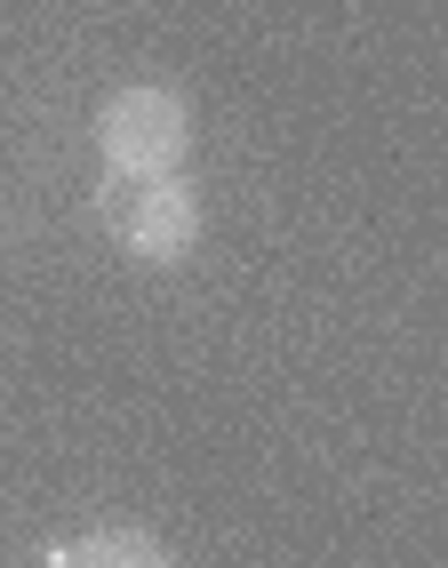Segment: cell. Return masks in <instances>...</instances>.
<instances>
[{
    "label": "cell",
    "instance_id": "cell-3",
    "mask_svg": "<svg viewBox=\"0 0 448 568\" xmlns=\"http://www.w3.org/2000/svg\"><path fill=\"white\" fill-rule=\"evenodd\" d=\"M49 560H57V568H176L153 528H121V520H112V528H89V537H72V545H57Z\"/></svg>",
    "mask_w": 448,
    "mask_h": 568
},
{
    "label": "cell",
    "instance_id": "cell-2",
    "mask_svg": "<svg viewBox=\"0 0 448 568\" xmlns=\"http://www.w3.org/2000/svg\"><path fill=\"white\" fill-rule=\"evenodd\" d=\"M184 144H193V104L169 81H129L96 104V153L112 176H153L176 169Z\"/></svg>",
    "mask_w": 448,
    "mask_h": 568
},
{
    "label": "cell",
    "instance_id": "cell-1",
    "mask_svg": "<svg viewBox=\"0 0 448 568\" xmlns=\"http://www.w3.org/2000/svg\"><path fill=\"white\" fill-rule=\"evenodd\" d=\"M96 216H104L112 248L129 264H184L201 248V193L176 169H153V176H112L104 169Z\"/></svg>",
    "mask_w": 448,
    "mask_h": 568
},
{
    "label": "cell",
    "instance_id": "cell-4",
    "mask_svg": "<svg viewBox=\"0 0 448 568\" xmlns=\"http://www.w3.org/2000/svg\"><path fill=\"white\" fill-rule=\"evenodd\" d=\"M41 568H57V560H41Z\"/></svg>",
    "mask_w": 448,
    "mask_h": 568
}]
</instances>
